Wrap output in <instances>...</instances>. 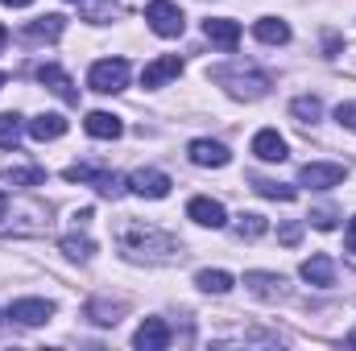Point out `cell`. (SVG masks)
Masks as SVG:
<instances>
[{"label": "cell", "instance_id": "cell-15", "mask_svg": "<svg viewBox=\"0 0 356 351\" xmlns=\"http://www.w3.org/2000/svg\"><path fill=\"white\" fill-rule=\"evenodd\" d=\"M203 33H207V42H211V46H220V50H236V46H241V21L211 17V21L203 25Z\"/></svg>", "mask_w": 356, "mask_h": 351}, {"label": "cell", "instance_id": "cell-12", "mask_svg": "<svg viewBox=\"0 0 356 351\" xmlns=\"http://www.w3.org/2000/svg\"><path fill=\"white\" fill-rule=\"evenodd\" d=\"M178 75H182V58H178V54H162V58H154V62L141 71V87H166Z\"/></svg>", "mask_w": 356, "mask_h": 351}, {"label": "cell", "instance_id": "cell-33", "mask_svg": "<svg viewBox=\"0 0 356 351\" xmlns=\"http://www.w3.org/2000/svg\"><path fill=\"white\" fill-rule=\"evenodd\" d=\"M8 215H13V198L0 190V232H4V219H8Z\"/></svg>", "mask_w": 356, "mask_h": 351}, {"label": "cell", "instance_id": "cell-37", "mask_svg": "<svg viewBox=\"0 0 356 351\" xmlns=\"http://www.w3.org/2000/svg\"><path fill=\"white\" fill-rule=\"evenodd\" d=\"M4 42H8V29H4V25H0V50H4Z\"/></svg>", "mask_w": 356, "mask_h": 351}, {"label": "cell", "instance_id": "cell-11", "mask_svg": "<svg viewBox=\"0 0 356 351\" xmlns=\"http://www.w3.org/2000/svg\"><path fill=\"white\" fill-rule=\"evenodd\" d=\"M186 219H195L199 228H224V223H228V211H224V203L199 194V198L186 203Z\"/></svg>", "mask_w": 356, "mask_h": 351}, {"label": "cell", "instance_id": "cell-24", "mask_svg": "<svg viewBox=\"0 0 356 351\" xmlns=\"http://www.w3.org/2000/svg\"><path fill=\"white\" fill-rule=\"evenodd\" d=\"M290 116H294L298 124H315V120L323 116L319 95H298V99H290Z\"/></svg>", "mask_w": 356, "mask_h": 351}, {"label": "cell", "instance_id": "cell-26", "mask_svg": "<svg viewBox=\"0 0 356 351\" xmlns=\"http://www.w3.org/2000/svg\"><path fill=\"white\" fill-rule=\"evenodd\" d=\"M266 232H269V219L257 215V211H249V215L236 219V236H241V240H261Z\"/></svg>", "mask_w": 356, "mask_h": 351}, {"label": "cell", "instance_id": "cell-19", "mask_svg": "<svg viewBox=\"0 0 356 351\" xmlns=\"http://www.w3.org/2000/svg\"><path fill=\"white\" fill-rule=\"evenodd\" d=\"M83 128H88V137H95V141H116V137L124 132L120 116H112V112H88Z\"/></svg>", "mask_w": 356, "mask_h": 351}, {"label": "cell", "instance_id": "cell-9", "mask_svg": "<svg viewBox=\"0 0 356 351\" xmlns=\"http://www.w3.org/2000/svg\"><path fill=\"white\" fill-rule=\"evenodd\" d=\"M245 285H249V293H253V298H261V302H282V298L290 293L282 273H261V268L245 273Z\"/></svg>", "mask_w": 356, "mask_h": 351}, {"label": "cell", "instance_id": "cell-13", "mask_svg": "<svg viewBox=\"0 0 356 351\" xmlns=\"http://www.w3.org/2000/svg\"><path fill=\"white\" fill-rule=\"evenodd\" d=\"M38 83H46L63 103H79V91L71 83V75H67L63 67H54V62H42V67H38Z\"/></svg>", "mask_w": 356, "mask_h": 351}, {"label": "cell", "instance_id": "cell-17", "mask_svg": "<svg viewBox=\"0 0 356 351\" xmlns=\"http://www.w3.org/2000/svg\"><path fill=\"white\" fill-rule=\"evenodd\" d=\"M253 153H257L261 162H286V157H290L286 137H277V128H261V132L253 137Z\"/></svg>", "mask_w": 356, "mask_h": 351}, {"label": "cell", "instance_id": "cell-16", "mask_svg": "<svg viewBox=\"0 0 356 351\" xmlns=\"http://www.w3.org/2000/svg\"><path fill=\"white\" fill-rule=\"evenodd\" d=\"M298 273H302V281L315 285V289H332V285H336V264H332V257H323V252L311 257V261H302Z\"/></svg>", "mask_w": 356, "mask_h": 351}, {"label": "cell", "instance_id": "cell-6", "mask_svg": "<svg viewBox=\"0 0 356 351\" xmlns=\"http://www.w3.org/2000/svg\"><path fill=\"white\" fill-rule=\"evenodd\" d=\"M348 178L344 166H336V162H307L302 170H298V186H311V190H332V186H340Z\"/></svg>", "mask_w": 356, "mask_h": 351}, {"label": "cell", "instance_id": "cell-14", "mask_svg": "<svg viewBox=\"0 0 356 351\" xmlns=\"http://www.w3.org/2000/svg\"><path fill=\"white\" fill-rule=\"evenodd\" d=\"M133 348H137V351H162V348H170V327H166L162 318H145V323L137 327V335H133Z\"/></svg>", "mask_w": 356, "mask_h": 351}, {"label": "cell", "instance_id": "cell-2", "mask_svg": "<svg viewBox=\"0 0 356 351\" xmlns=\"http://www.w3.org/2000/svg\"><path fill=\"white\" fill-rule=\"evenodd\" d=\"M207 79L220 83L232 99H261L269 91V75L257 71L253 62H220V67L207 71Z\"/></svg>", "mask_w": 356, "mask_h": 351}, {"label": "cell", "instance_id": "cell-36", "mask_svg": "<svg viewBox=\"0 0 356 351\" xmlns=\"http://www.w3.org/2000/svg\"><path fill=\"white\" fill-rule=\"evenodd\" d=\"M0 4H8V8H29L33 0H0Z\"/></svg>", "mask_w": 356, "mask_h": 351}, {"label": "cell", "instance_id": "cell-25", "mask_svg": "<svg viewBox=\"0 0 356 351\" xmlns=\"http://www.w3.org/2000/svg\"><path fill=\"white\" fill-rule=\"evenodd\" d=\"M21 132H25L21 116L17 112H0V149H17L21 145Z\"/></svg>", "mask_w": 356, "mask_h": 351}, {"label": "cell", "instance_id": "cell-20", "mask_svg": "<svg viewBox=\"0 0 356 351\" xmlns=\"http://www.w3.org/2000/svg\"><path fill=\"white\" fill-rule=\"evenodd\" d=\"M63 132H67V116H58V112H42V116L29 120V137L33 141H58Z\"/></svg>", "mask_w": 356, "mask_h": 351}, {"label": "cell", "instance_id": "cell-34", "mask_svg": "<svg viewBox=\"0 0 356 351\" xmlns=\"http://www.w3.org/2000/svg\"><path fill=\"white\" fill-rule=\"evenodd\" d=\"M344 244H348V252H356V215L348 219V232H344Z\"/></svg>", "mask_w": 356, "mask_h": 351}, {"label": "cell", "instance_id": "cell-4", "mask_svg": "<svg viewBox=\"0 0 356 351\" xmlns=\"http://www.w3.org/2000/svg\"><path fill=\"white\" fill-rule=\"evenodd\" d=\"M88 87L99 95H116V91L129 87V62L124 58H99L88 71Z\"/></svg>", "mask_w": 356, "mask_h": 351}, {"label": "cell", "instance_id": "cell-5", "mask_svg": "<svg viewBox=\"0 0 356 351\" xmlns=\"http://www.w3.org/2000/svg\"><path fill=\"white\" fill-rule=\"evenodd\" d=\"M145 21H149V29H154L158 37H178V33L186 29L182 8H178L175 0H149V4H145Z\"/></svg>", "mask_w": 356, "mask_h": 351}, {"label": "cell", "instance_id": "cell-28", "mask_svg": "<svg viewBox=\"0 0 356 351\" xmlns=\"http://www.w3.org/2000/svg\"><path fill=\"white\" fill-rule=\"evenodd\" d=\"M253 190L261 194V198H277V203H290L298 190L294 186H282V182H269V178H253Z\"/></svg>", "mask_w": 356, "mask_h": 351}, {"label": "cell", "instance_id": "cell-10", "mask_svg": "<svg viewBox=\"0 0 356 351\" xmlns=\"http://www.w3.org/2000/svg\"><path fill=\"white\" fill-rule=\"evenodd\" d=\"M170 186H175V182L162 174V170H133V174H129V190H133L137 198H166Z\"/></svg>", "mask_w": 356, "mask_h": 351}, {"label": "cell", "instance_id": "cell-21", "mask_svg": "<svg viewBox=\"0 0 356 351\" xmlns=\"http://www.w3.org/2000/svg\"><path fill=\"white\" fill-rule=\"evenodd\" d=\"M253 33H257V42H266V46H286V42H290V25H286L282 17H261V21L253 25Z\"/></svg>", "mask_w": 356, "mask_h": 351}, {"label": "cell", "instance_id": "cell-39", "mask_svg": "<svg viewBox=\"0 0 356 351\" xmlns=\"http://www.w3.org/2000/svg\"><path fill=\"white\" fill-rule=\"evenodd\" d=\"M67 4H79V0H67Z\"/></svg>", "mask_w": 356, "mask_h": 351}, {"label": "cell", "instance_id": "cell-31", "mask_svg": "<svg viewBox=\"0 0 356 351\" xmlns=\"http://www.w3.org/2000/svg\"><path fill=\"white\" fill-rule=\"evenodd\" d=\"M336 219H340V215H336V207H319V211H311V223H315L319 232H332V228H336Z\"/></svg>", "mask_w": 356, "mask_h": 351}, {"label": "cell", "instance_id": "cell-29", "mask_svg": "<svg viewBox=\"0 0 356 351\" xmlns=\"http://www.w3.org/2000/svg\"><path fill=\"white\" fill-rule=\"evenodd\" d=\"M120 310H124L120 302H116V306H108V302H91V306H88V318H91V323H99V327H116V323H120V318H116Z\"/></svg>", "mask_w": 356, "mask_h": 351}, {"label": "cell", "instance_id": "cell-22", "mask_svg": "<svg viewBox=\"0 0 356 351\" xmlns=\"http://www.w3.org/2000/svg\"><path fill=\"white\" fill-rule=\"evenodd\" d=\"M195 285H199L203 293H228L236 281H232V273H224V268H199V273H195Z\"/></svg>", "mask_w": 356, "mask_h": 351}, {"label": "cell", "instance_id": "cell-32", "mask_svg": "<svg viewBox=\"0 0 356 351\" xmlns=\"http://www.w3.org/2000/svg\"><path fill=\"white\" fill-rule=\"evenodd\" d=\"M336 120H340L348 132H356V99H344V103L336 108Z\"/></svg>", "mask_w": 356, "mask_h": 351}, {"label": "cell", "instance_id": "cell-38", "mask_svg": "<svg viewBox=\"0 0 356 351\" xmlns=\"http://www.w3.org/2000/svg\"><path fill=\"white\" fill-rule=\"evenodd\" d=\"M4 83H8V75H4V71H0V87H4Z\"/></svg>", "mask_w": 356, "mask_h": 351}, {"label": "cell", "instance_id": "cell-23", "mask_svg": "<svg viewBox=\"0 0 356 351\" xmlns=\"http://www.w3.org/2000/svg\"><path fill=\"white\" fill-rule=\"evenodd\" d=\"M0 178L13 182V186H42V182H46V170H42V166H4Z\"/></svg>", "mask_w": 356, "mask_h": 351}, {"label": "cell", "instance_id": "cell-7", "mask_svg": "<svg viewBox=\"0 0 356 351\" xmlns=\"http://www.w3.org/2000/svg\"><path fill=\"white\" fill-rule=\"evenodd\" d=\"M186 157H191L195 166H203V170H224V166L232 162L228 145H220V141H211V137L191 141V145H186Z\"/></svg>", "mask_w": 356, "mask_h": 351}, {"label": "cell", "instance_id": "cell-3", "mask_svg": "<svg viewBox=\"0 0 356 351\" xmlns=\"http://www.w3.org/2000/svg\"><path fill=\"white\" fill-rule=\"evenodd\" d=\"M63 178H67V182H91L95 194H104V198H120V194L129 190V178L108 174V170H95V166H83V162H79V166H67Z\"/></svg>", "mask_w": 356, "mask_h": 351}, {"label": "cell", "instance_id": "cell-1", "mask_svg": "<svg viewBox=\"0 0 356 351\" xmlns=\"http://www.w3.org/2000/svg\"><path fill=\"white\" fill-rule=\"evenodd\" d=\"M116 244H120V252H124L129 261L170 264V261H178V257H182V248H178V240L170 236V232H162V228H154V223H141V219L120 223Z\"/></svg>", "mask_w": 356, "mask_h": 351}, {"label": "cell", "instance_id": "cell-30", "mask_svg": "<svg viewBox=\"0 0 356 351\" xmlns=\"http://www.w3.org/2000/svg\"><path fill=\"white\" fill-rule=\"evenodd\" d=\"M108 17H120V4L116 0H99V4L83 8V21H91V25H108Z\"/></svg>", "mask_w": 356, "mask_h": 351}, {"label": "cell", "instance_id": "cell-18", "mask_svg": "<svg viewBox=\"0 0 356 351\" xmlns=\"http://www.w3.org/2000/svg\"><path fill=\"white\" fill-rule=\"evenodd\" d=\"M63 29H67V17L50 12V17H38V21H29L21 33H25L29 42H58V37H63Z\"/></svg>", "mask_w": 356, "mask_h": 351}, {"label": "cell", "instance_id": "cell-35", "mask_svg": "<svg viewBox=\"0 0 356 351\" xmlns=\"http://www.w3.org/2000/svg\"><path fill=\"white\" fill-rule=\"evenodd\" d=\"M294 240H298V223H286L282 228V244H294Z\"/></svg>", "mask_w": 356, "mask_h": 351}, {"label": "cell", "instance_id": "cell-8", "mask_svg": "<svg viewBox=\"0 0 356 351\" xmlns=\"http://www.w3.org/2000/svg\"><path fill=\"white\" fill-rule=\"evenodd\" d=\"M8 318L21 323V327H42V323L54 318V302H46V298H21V302L8 306Z\"/></svg>", "mask_w": 356, "mask_h": 351}, {"label": "cell", "instance_id": "cell-27", "mask_svg": "<svg viewBox=\"0 0 356 351\" xmlns=\"http://www.w3.org/2000/svg\"><path fill=\"white\" fill-rule=\"evenodd\" d=\"M63 252H67L71 261H91L95 240H91V236H79V232H71V236H63Z\"/></svg>", "mask_w": 356, "mask_h": 351}]
</instances>
